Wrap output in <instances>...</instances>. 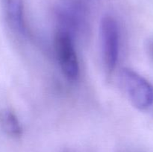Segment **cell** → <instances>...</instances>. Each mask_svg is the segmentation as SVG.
<instances>
[{
    "mask_svg": "<svg viewBox=\"0 0 153 152\" xmlns=\"http://www.w3.org/2000/svg\"><path fill=\"white\" fill-rule=\"evenodd\" d=\"M119 83L133 107L143 111L153 107V86L137 72L129 68L121 69Z\"/></svg>",
    "mask_w": 153,
    "mask_h": 152,
    "instance_id": "obj_1",
    "label": "cell"
},
{
    "mask_svg": "<svg viewBox=\"0 0 153 152\" xmlns=\"http://www.w3.org/2000/svg\"><path fill=\"white\" fill-rule=\"evenodd\" d=\"M54 49L63 75L70 80H77L80 74V66L73 36L57 29L54 37Z\"/></svg>",
    "mask_w": 153,
    "mask_h": 152,
    "instance_id": "obj_2",
    "label": "cell"
},
{
    "mask_svg": "<svg viewBox=\"0 0 153 152\" xmlns=\"http://www.w3.org/2000/svg\"><path fill=\"white\" fill-rule=\"evenodd\" d=\"M100 35L103 64L106 72L111 74L117 66L120 51L119 27L113 16L106 15L102 19Z\"/></svg>",
    "mask_w": 153,
    "mask_h": 152,
    "instance_id": "obj_3",
    "label": "cell"
},
{
    "mask_svg": "<svg viewBox=\"0 0 153 152\" xmlns=\"http://www.w3.org/2000/svg\"><path fill=\"white\" fill-rule=\"evenodd\" d=\"M55 18L58 29L69 33L73 38L86 24L85 10L79 3L73 0H64L58 4L55 10Z\"/></svg>",
    "mask_w": 153,
    "mask_h": 152,
    "instance_id": "obj_4",
    "label": "cell"
},
{
    "mask_svg": "<svg viewBox=\"0 0 153 152\" xmlns=\"http://www.w3.org/2000/svg\"><path fill=\"white\" fill-rule=\"evenodd\" d=\"M1 7L4 21L10 31L16 35L25 37L27 30L23 0H1Z\"/></svg>",
    "mask_w": 153,
    "mask_h": 152,
    "instance_id": "obj_5",
    "label": "cell"
},
{
    "mask_svg": "<svg viewBox=\"0 0 153 152\" xmlns=\"http://www.w3.org/2000/svg\"><path fill=\"white\" fill-rule=\"evenodd\" d=\"M0 127L6 134L12 137H19L22 134L19 119L10 109H4L0 112Z\"/></svg>",
    "mask_w": 153,
    "mask_h": 152,
    "instance_id": "obj_6",
    "label": "cell"
},
{
    "mask_svg": "<svg viewBox=\"0 0 153 152\" xmlns=\"http://www.w3.org/2000/svg\"><path fill=\"white\" fill-rule=\"evenodd\" d=\"M147 52L149 53L150 58L153 60V40H151L148 43L147 45Z\"/></svg>",
    "mask_w": 153,
    "mask_h": 152,
    "instance_id": "obj_7",
    "label": "cell"
}]
</instances>
